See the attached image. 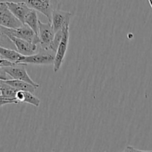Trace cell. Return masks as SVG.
Listing matches in <instances>:
<instances>
[{
  "label": "cell",
  "mask_w": 152,
  "mask_h": 152,
  "mask_svg": "<svg viewBox=\"0 0 152 152\" xmlns=\"http://www.w3.org/2000/svg\"><path fill=\"white\" fill-rule=\"evenodd\" d=\"M56 53L51 50H44L39 48L36 54L31 56H22L18 64L22 65H50L54 63Z\"/></svg>",
  "instance_id": "obj_1"
},
{
  "label": "cell",
  "mask_w": 152,
  "mask_h": 152,
  "mask_svg": "<svg viewBox=\"0 0 152 152\" xmlns=\"http://www.w3.org/2000/svg\"><path fill=\"white\" fill-rule=\"evenodd\" d=\"M1 34L6 36L11 35L36 45H38L40 42L39 36H37L35 32L27 25H23L17 29H8L1 26Z\"/></svg>",
  "instance_id": "obj_2"
},
{
  "label": "cell",
  "mask_w": 152,
  "mask_h": 152,
  "mask_svg": "<svg viewBox=\"0 0 152 152\" xmlns=\"http://www.w3.org/2000/svg\"><path fill=\"white\" fill-rule=\"evenodd\" d=\"M0 25L8 29H17L23 25L9 10L5 1L0 2Z\"/></svg>",
  "instance_id": "obj_3"
},
{
  "label": "cell",
  "mask_w": 152,
  "mask_h": 152,
  "mask_svg": "<svg viewBox=\"0 0 152 152\" xmlns=\"http://www.w3.org/2000/svg\"><path fill=\"white\" fill-rule=\"evenodd\" d=\"M27 65H22V64H16L15 65L9 68H2L7 75L11 77L12 80H21V81L26 82L29 84L34 86L35 88L39 87V85L38 83H35L32 79L28 75L26 70Z\"/></svg>",
  "instance_id": "obj_4"
},
{
  "label": "cell",
  "mask_w": 152,
  "mask_h": 152,
  "mask_svg": "<svg viewBox=\"0 0 152 152\" xmlns=\"http://www.w3.org/2000/svg\"><path fill=\"white\" fill-rule=\"evenodd\" d=\"M55 32L50 22L43 23L39 20V38L41 48L48 50L53 41Z\"/></svg>",
  "instance_id": "obj_5"
},
{
  "label": "cell",
  "mask_w": 152,
  "mask_h": 152,
  "mask_svg": "<svg viewBox=\"0 0 152 152\" xmlns=\"http://www.w3.org/2000/svg\"><path fill=\"white\" fill-rule=\"evenodd\" d=\"M69 35V26H67L64 28L63 37H62L60 44H59L57 50H56V57H55L54 63H53V71L55 73H56L60 69L61 66L64 62V58H65L68 48Z\"/></svg>",
  "instance_id": "obj_6"
},
{
  "label": "cell",
  "mask_w": 152,
  "mask_h": 152,
  "mask_svg": "<svg viewBox=\"0 0 152 152\" xmlns=\"http://www.w3.org/2000/svg\"><path fill=\"white\" fill-rule=\"evenodd\" d=\"M25 2L33 10L39 11L46 16L51 23L52 15L56 9L53 8V1L49 0H27Z\"/></svg>",
  "instance_id": "obj_7"
},
{
  "label": "cell",
  "mask_w": 152,
  "mask_h": 152,
  "mask_svg": "<svg viewBox=\"0 0 152 152\" xmlns=\"http://www.w3.org/2000/svg\"><path fill=\"white\" fill-rule=\"evenodd\" d=\"M72 16L71 13L65 10L56 9L52 15L51 25L55 34L62 31L67 26H69L70 20Z\"/></svg>",
  "instance_id": "obj_8"
},
{
  "label": "cell",
  "mask_w": 152,
  "mask_h": 152,
  "mask_svg": "<svg viewBox=\"0 0 152 152\" xmlns=\"http://www.w3.org/2000/svg\"><path fill=\"white\" fill-rule=\"evenodd\" d=\"M6 37H7V38L14 45L16 50L23 56H27L34 55L37 53L36 52L38 50V45H36L21 39L16 38L11 35H7Z\"/></svg>",
  "instance_id": "obj_9"
},
{
  "label": "cell",
  "mask_w": 152,
  "mask_h": 152,
  "mask_svg": "<svg viewBox=\"0 0 152 152\" xmlns=\"http://www.w3.org/2000/svg\"><path fill=\"white\" fill-rule=\"evenodd\" d=\"M6 4L8 7L9 10L12 12L13 15L25 25V21L27 16L29 14L30 12L32 9L25 2V1H19V2H15V1H5Z\"/></svg>",
  "instance_id": "obj_10"
},
{
  "label": "cell",
  "mask_w": 152,
  "mask_h": 152,
  "mask_svg": "<svg viewBox=\"0 0 152 152\" xmlns=\"http://www.w3.org/2000/svg\"><path fill=\"white\" fill-rule=\"evenodd\" d=\"M0 89H1V106L6 104H18L16 96L19 91L12 86L6 84L4 81L0 80Z\"/></svg>",
  "instance_id": "obj_11"
},
{
  "label": "cell",
  "mask_w": 152,
  "mask_h": 152,
  "mask_svg": "<svg viewBox=\"0 0 152 152\" xmlns=\"http://www.w3.org/2000/svg\"><path fill=\"white\" fill-rule=\"evenodd\" d=\"M22 56L23 55L19 53L17 50L7 48L0 47V59H4L13 62V63L18 64Z\"/></svg>",
  "instance_id": "obj_12"
},
{
  "label": "cell",
  "mask_w": 152,
  "mask_h": 152,
  "mask_svg": "<svg viewBox=\"0 0 152 152\" xmlns=\"http://www.w3.org/2000/svg\"><path fill=\"white\" fill-rule=\"evenodd\" d=\"M6 84L9 85V86H12L14 88L17 89L18 91H27L30 92V93H34L37 88L34 87L32 85L29 84V83H26V82L21 81V80H7V81H4Z\"/></svg>",
  "instance_id": "obj_13"
},
{
  "label": "cell",
  "mask_w": 152,
  "mask_h": 152,
  "mask_svg": "<svg viewBox=\"0 0 152 152\" xmlns=\"http://www.w3.org/2000/svg\"><path fill=\"white\" fill-rule=\"evenodd\" d=\"M39 19L38 18L37 12L32 9V10L30 12L25 19V25H28L37 36H39Z\"/></svg>",
  "instance_id": "obj_14"
},
{
  "label": "cell",
  "mask_w": 152,
  "mask_h": 152,
  "mask_svg": "<svg viewBox=\"0 0 152 152\" xmlns=\"http://www.w3.org/2000/svg\"><path fill=\"white\" fill-rule=\"evenodd\" d=\"M23 102L31 104L34 106L39 107L40 105V99L36 96H34L32 93L24 91V99Z\"/></svg>",
  "instance_id": "obj_15"
},
{
  "label": "cell",
  "mask_w": 152,
  "mask_h": 152,
  "mask_svg": "<svg viewBox=\"0 0 152 152\" xmlns=\"http://www.w3.org/2000/svg\"><path fill=\"white\" fill-rule=\"evenodd\" d=\"M15 65H16V63H13V62L4 59H0V68H9V67H12Z\"/></svg>",
  "instance_id": "obj_16"
},
{
  "label": "cell",
  "mask_w": 152,
  "mask_h": 152,
  "mask_svg": "<svg viewBox=\"0 0 152 152\" xmlns=\"http://www.w3.org/2000/svg\"><path fill=\"white\" fill-rule=\"evenodd\" d=\"M122 152H152V151H142V150L137 149L132 145H128Z\"/></svg>",
  "instance_id": "obj_17"
},
{
  "label": "cell",
  "mask_w": 152,
  "mask_h": 152,
  "mask_svg": "<svg viewBox=\"0 0 152 152\" xmlns=\"http://www.w3.org/2000/svg\"><path fill=\"white\" fill-rule=\"evenodd\" d=\"M148 3H149V4L150 5H151V9H152V0H148Z\"/></svg>",
  "instance_id": "obj_18"
}]
</instances>
